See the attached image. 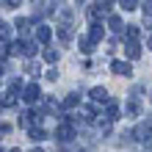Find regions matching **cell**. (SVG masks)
<instances>
[{"instance_id": "6da1fadb", "label": "cell", "mask_w": 152, "mask_h": 152, "mask_svg": "<svg viewBox=\"0 0 152 152\" xmlns=\"http://www.w3.org/2000/svg\"><path fill=\"white\" fill-rule=\"evenodd\" d=\"M75 138V127L69 124L66 119H61V124L56 127V141H61V144H66V141Z\"/></svg>"}, {"instance_id": "7a4b0ae2", "label": "cell", "mask_w": 152, "mask_h": 152, "mask_svg": "<svg viewBox=\"0 0 152 152\" xmlns=\"http://www.w3.org/2000/svg\"><path fill=\"white\" fill-rule=\"evenodd\" d=\"M136 138L141 141V144H152V119H147V122H141L138 127H136Z\"/></svg>"}, {"instance_id": "3957f363", "label": "cell", "mask_w": 152, "mask_h": 152, "mask_svg": "<svg viewBox=\"0 0 152 152\" xmlns=\"http://www.w3.org/2000/svg\"><path fill=\"white\" fill-rule=\"evenodd\" d=\"M11 50L17 53V56H25V58H28V56H33L36 44H33V42H14V44H11Z\"/></svg>"}, {"instance_id": "277c9868", "label": "cell", "mask_w": 152, "mask_h": 152, "mask_svg": "<svg viewBox=\"0 0 152 152\" xmlns=\"http://www.w3.org/2000/svg\"><path fill=\"white\" fill-rule=\"evenodd\" d=\"M22 97H25V102H31V105H33V102H39V100H42V88H39L36 83H31V86H25V94H22Z\"/></svg>"}, {"instance_id": "5b68a950", "label": "cell", "mask_w": 152, "mask_h": 152, "mask_svg": "<svg viewBox=\"0 0 152 152\" xmlns=\"http://www.w3.org/2000/svg\"><path fill=\"white\" fill-rule=\"evenodd\" d=\"M111 72L113 75H122V77H130L133 75V66L127 64V61H113V64H111Z\"/></svg>"}, {"instance_id": "8992f818", "label": "cell", "mask_w": 152, "mask_h": 152, "mask_svg": "<svg viewBox=\"0 0 152 152\" xmlns=\"http://www.w3.org/2000/svg\"><path fill=\"white\" fill-rule=\"evenodd\" d=\"M58 17H61V25H72V8H69L66 3H58Z\"/></svg>"}, {"instance_id": "52a82bcc", "label": "cell", "mask_w": 152, "mask_h": 152, "mask_svg": "<svg viewBox=\"0 0 152 152\" xmlns=\"http://www.w3.org/2000/svg\"><path fill=\"white\" fill-rule=\"evenodd\" d=\"M50 36H53V31L47 28V25H36V42L47 44V42H50Z\"/></svg>"}, {"instance_id": "ba28073f", "label": "cell", "mask_w": 152, "mask_h": 152, "mask_svg": "<svg viewBox=\"0 0 152 152\" xmlns=\"http://www.w3.org/2000/svg\"><path fill=\"white\" fill-rule=\"evenodd\" d=\"M91 100L94 102H108V88H102V86L91 88Z\"/></svg>"}, {"instance_id": "9c48e42d", "label": "cell", "mask_w": 152, "mask_h": 152, "mask_svg": "<svg viewBox=\"0 0 152 152\" xmlns=\"http://www.w3.org/2000/svg\"><path fill=\"white\" fill-rule=\"evenodd\" d=\"M124 53H127V58H138V56H141L138 42H124Z\"/></svg>"}, {"instance_id": "30bf717a", "label": "cell", "mask_w": 152, "mask_h": 152, "mask_svg": "<svg viewBox=\"0 0 152 152\" xmlns=\"http://www.w3.org/2000/svg\"><path fill=\"white\" fill-rule=\"evenodd\" d=\"M75 105H80V94H66L64 102H61V108L69 111V108H75Z\"/></svg>"}, {"instance_id": "8fae6325", "label": "cell", "mask_w": 152, "mask_h": 152, "mask_svg": "<svg viewBox=\"0 0 152 152\" xmlns=\"http://www.w3.org/2000/svg\"><path fill=\"white\" fill-rule=\"evenodd\" d=\"M58 36H61V42H72V25H58Z\"/></svg>"}, {"instance_id": "7c38bea8", "label": "cell", "mask_w": 152, "mask_h": 152, "mask_svg": "<svg viewBox=\"0 0 152 152\" xmlns=\"http://www.w3.org/2000/svg\"><path fill=\"white\" fill-rule=\"evenodd\" d=\"M108 28H111V31H116V33L124 31V28H122V17H119V14H111V17H108Z\"/></svg>"}, {"instance_id": "4fadbf2b", "label": "cell", "mask_w": 152, "mask_h": 152, "mask_svg": "<svg viewBox=\"0 0 152 152\" xmlns=\"http://www.w3.org/2000/svg\"><path fill=\"white\" fill-rule=\"evenodd\" d=\"M17 31H20L22 36H28V33H31V20H22V17H20V20H17Z\"/></svg>"}, {"instance_id": "5bb4252c", "label": "cell", "mask_w": 152, "mask_h": 152, "mask_svg": "<svg viewBox=\"0 0 152 152\" xmlns=\"http://www.w3.org/2000/svg\"><path fill=\"white\" fill-rule=\"evenodd\" d=\"M88 39H91L94 44L102 39V25H100V22H97V25H91V33H88Z\"/></svg>"}, {"instance_id": "9a60e30c", "label": "cell", "mask_w": 152, "mask_h": 152, "mask_svg": "<svg viewBox=\"0 0 152 152\" xmlns=\"http://www.w3.org/2000/svg\"><path fill=\"white\" fill-rule=\"evenodd\" d=\"M80 119H83V122H94V119H97L94 108H80Z\"/></svg>"}, {"instance_id": "2e32d148", "label": "cell", "mask_w": 152, "mask_h": 152, "mask_svg": "<svg viewBox=\"0 0 152 152\" xmlns=\"http://www.w3.org/2000/svg\"><path fill=\"white\" fill-rule=\"evenodd\" d=\"M42 56H44V61H50V64H56V61H58V53L53 50V47H44Z\"/></svg>"}, {"instance_id": "e0dca14e", "label": "cell", "mask_w": 152, "mask_h": 152, "mask_svg": "<svg viewBox=\"0 0 152 152\" xmlns=\"http://www.w3.org/2000/svg\"><path fill=\"white\" fill-rule=\"evenodd\" d=\"M141 36V31H138V25H127V42H136Z\"/></svg>"}, {"instance_id": "ac0fdd59", "label": "cell", "mask_w": 152, "mask_h": 152, "mask_svg": "<svg viewBox=\"0 0 152 152\" xmlns=\"http://www.w3.org/2000/svg\"><path fill=\"white\" fill-rule=\"evenodd\" d=\"M80 50H83V53H91L94 50V42L88 39V36H83V39H80Z\"/></svg>"}, {"instance_id": "d6986e66", "label": "cell", "mask_w": 152, "mask_h": 152, "mask_svg": "<svg viewBox=\"0 0 152 152\" xmlns=\"http://www.w3.org/2000/svg\"><path fill=\"white\" fill-rule=\"evenodd\" d=\"M44 136H47V133H44L42 127H31V138L33 141H44Z\"/></svg>"}, {"instance_id": "ffe728a7", "label": "cell", "mask_w": 152, "mask_h": 152, "mask_svg": "<svg viewBox=\"0 0 152 152\" xmlns=\"http://www.w3.org/2000/svg\"><path fill=\"white\" fill-rule=\"evenodd\" d=\"M25 72L28 75H39V64L36 61H28V64H25Z\"/></svg>"}, {"instance_id": "44dd1931", "label": "cell", "mask_w": 152, "mask_h": 152, "mask_svg": "<svg viewBox=\"0 0 152 152\" xmlns=\"http://www.w3.org/2000/svg\"><path fill=\"white\" fill-rule=\"evenodd\" d=\"M8 53H11L8 42H0V61H6V58H8Z\"/></svg>"}, {"instance_id": "7402d4cb", "label": "cell", "mask_w": 152, "mask_h": 152, "mask_svg": "<svg viewBox=\"0 0 152 152\" xmlns=\"http://www.w3.org/2000/svg\"><path fill=\"white\" fill-rule=\"evenodd\" d=\"M124 111H127L130 116H138V102H136V100H130V102H127V108H124Z\"/></svg>"}, {"instance_id": "603a6c76", "label": "cell", "mask_w": 152, "mask_h": 152, "mask_svg": "<svg viewBox=\"0 0 152 152\" xmlns=\"http://www.w3.org/2000/svg\"><path fill=\"white\" fill-rule=\"evenodd\" d=\"M6 39H8V25L0 20V42H6Z\"/></svg>"}, {"instance_id": "cb8c5ba5", "label": "cell", "mask_w": 152, "mask_h": 152, "mask_svg": "<svg viewBox=\"0 0 152 152\" xmlns=\"http://www.w3.org/2000/svg\"><path fill=\"white\" fill-rule=\"evenodd\" d=\"M144 17L152 20V0H144Z\"/></svg>"}, {"instance_id": "d4e9b609", "label": "cell", "mask_w": 152, "mask_h": 152, "mask_svg": "<svg viewBox=\"0 0 152 152\" xmlns=\"http://www.w3.org/2000/svg\"><path fill=\"white\" fill-rule=\"evenodd\" d=\"M122 8L124 11H133V8H136V0H122Z\"/></svg>"}, {"instance_id": "484cf974", "label": "cell", "mask_w": 152, "mask_h": 152, "mask_svg": "<svg viewBox=\"0 0 152 152\" xmlns=\"http://www.w3.org/2000/svg\"><path fill=\"white\" fill-rule=\"evenodd\" d=\"M3 3H6V8H20L22 0H3Z\"/></svg>"}, {"instance_id": "4316f807", "label": "cell", "mask_w": 152, "mask_h": 152, "mask_svg": "<svg viewBox=\"0 0 152 152\" xmlns=\"http://www.w3.org/2000/svg\"><path fill=\"white\" fill-rule=\"evenodd\" d=\"M8 130H11V127H8V124H0V136H6Z\"/></svg>"}, {"instance_id": "83f0119b", "label": "cell", "mask_w": 152, "mask_h": 152, "mask_svg": "<svg viewBox=\"0 0 152 152\" xmlns=\"http://www.w3.org/2000/svg\"><path fill=\"white\" fill-rule=\"evenodd\" d=\"M147 47H149V50H152V36H149V39H147Z\"/></svg>"}, {"instance_id": "f1b7e54d", "label": "cell", "mask_w": 152, "mask_h": 152, "mask_svg": "<svg viewBox=\"0 0 152 152\" xmlns=\"http://www.w3.org/2000/svg\"><path fill=\"white\" fill-rule=\"evenodd\" d=\"M31 152H44V149H39V147H36V149H31Z\"/></svg>"}, {"instance_id": "f546056e", "label": "cell", "mask_w": 152, "mask_h": 152, "mask_svg": "<svg viewBox=\"0 0 152 152\" xmlns=\"http://www.w3.org/2000/svg\"><path fill=\"white\" fill-rule=\"evenodd\" d=\"M0 152H3V149H0Z\"/></svg>"}]
</instances>
